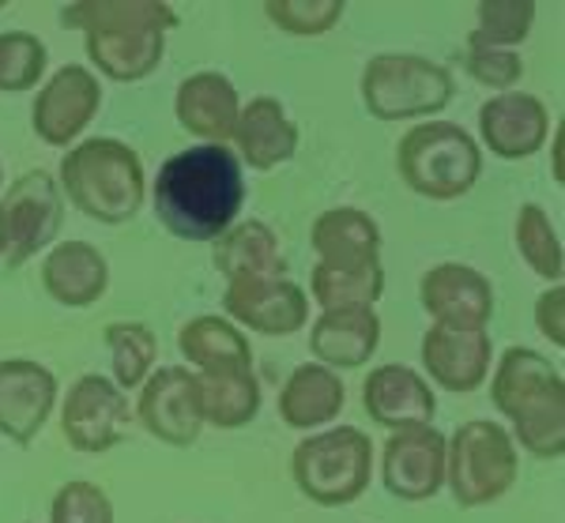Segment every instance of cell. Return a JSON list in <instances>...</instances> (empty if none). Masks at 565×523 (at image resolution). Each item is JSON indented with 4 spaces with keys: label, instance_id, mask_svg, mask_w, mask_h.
Instances as JSON below:
<instances>
[{
    "label": "cell",
    "instance_id": "cell-39",
    "mask_svg": "<svg viewBox=\"0 0 565 523\" xmlns=\"http://www.w3.org/2000/svg\"><path fill=\"white\" fill-rule=\"evenodd\" d=\"M0 4H4V0H0Z\"/></svg>",
    "mask_w": 565,
    "mask_h": 523
},
{
    "label": "cell",
    "instance_id": "cell-29",
    "mask_svg": "<svg viewBox=\"0 0 565 523\" xmlns=\"http://www.w3.org/2000/svg\"><path fill=\"white\" fill-rule=\"evenodd\" d=\"M204 426L242 429L260 410V384L253 373H196Z\"/></svg>",
    "mask_w": 565,
    "mask_h": 523
},
{
    "label": "cell",
    "instance_id": "cell-9",
    "mask_svg": "<svg viewBox=\"0 0 565 523\" xmlns=\"http://www.w3.org/2000/svg\"><path fill=\"white\" fill-rule=\"evenodd\" d=\"M61 223H65V196L53 173L31 170L8 189L0 200V231H4L8 268H23L31 256L53 245Z\"/></svg>",
    "mask_w": 565,
    "mask_h": 523
},
{
    "label": "cell",
    "instance_id": "cell-38",
    "mask_svg": "<svg viewBox=\"0 0 565 523\" xmlns=\"http://www.w3.org/2000/svg\"><path fill=\"white\" fill-rule=\"evenodd\" d=\"M0 253H4V231H0Z\"/></svg>",
    "mask_w": 565,
    "mask_h": 523
},
{
    "label": "cell",
    "instance_id": "cell-5",
    "mask_svg": "<svg viewBox=\"0 0 565 523\" xmlns=\"http://www.w3.org/2000/svg\"><path fill=\"white\" fill-rule=\"evenodd\" d=\"M399 178L407 189L430 200H457L482 173L479 143L452 121H426L415 125L412 132L399 140L396 151Z\"/></svg>",
    "mask_w": 565,
    "mask_h": 523
},
{
    "label": "cell",
    "instance_id": "cell-8",
    "mask_svg": "<svg viewBox=\"0 0 565 523\" xmlns=\"http://www.w3.org/2000/svg\"><path fill=\"white\" fill-rule=\"evenodd\" d=\"M362 103L381 121L441 114L452 103V72L415 53H381L362 72Z\"/></svg>",
    "mask_w": 565,
    "mask_h": 523
},
{
    "label": "cell",
    "instance_id": "cell-26",
    "mask_svg": "<svg viewBox=\"0 0 565 523\" xmlns=\"http://www.w3.org/2000/svg\"><path fill=\"white\" fill-rule=\"evenodd\" d=\"M181 354L200 373H253V346L231 320L196 317L178 332Z\"/></svg>",
    "mask_w": 565,
    "mask_h": 523
},
{
    "label": "cell",
    "instance_id": "cell-15",
    "mask_svg": "<svg viewBox=\"0 0 565 523\" xmlns=\"http://www.w3.org/2000/svg\"><path fill=\"white\" fill-rule=\"evenodd\" d=\"M490 357H494V346H490L487 328L434 324L423 339V365L430 381L457 396L482 388V381L490 377Z\"/></svg>",
    "mask_w": 565,
    "mask_h": 523
},
{
    "label": "cell",
    "instance_id": "cell-6",
    "mask_svg": "<svg viewBox=\"0 0 565 523\" xmlns=\"http://www.w3.org/2000/svg\"><path fill=\"white\" fill-rule=\"evenodd\" d=\"M298 490L324 509H340L366 493L373 474V440L354 426L309 434L290 460Z\"/></svg>",
    "mask_w": 565,
    "mask_h": 523
},
{
    "label": "cell",
    "instance_id": "cell-37",
    "mask_svg": "<svg viewBox=\"0 0 565 523\" xmlns=\"http://www.w3.org/2000/svg\"><path fill=\"white\" fill-rule=\"evenodd\" d=\"M562 313H565V290H562V282H554L551 290L540 293V306H535V324H540V332L551 339L554 346H565Z\"/></svg>",
    "mask_w": 565,
    "mask_h": 523
},
{
    "label": "cell",
    "instance_id": "cell-3",
    "mask_svg": "<svg viewBox=\"0 0 565 523\" xmlns=\"http://www.w3.org/2000/svg\"><path fill=\"white\" fill-rule=\"evenodd\" d=\"M490 399L513 421V434L524 452L540 460H562L565 452V381L562 370L551 365L532 346H509L501 354Z\"/></svg>",
    "mask_w": 565,
    "mask_h": 523
},
{
    "label": "cell",
    "instance_id": "cell-4",
    "mask_svg": "<svg viewBox=\"0 0 565 523\" xmlns=\"http://www.w3.org/2000/svg\"><path fill=\"white\" fill-rule=\"evenodd\" d=\"M143 162L129 143L114 136L87 140L61 159V192L87 218L106 226H121L143 207Z\"/></svg>",
    "mask_w": 565,
    "mask_h": 523
},
{
    "label": "cell",
    "instance_id": "cell-20",
    "mask_svg": "<svg viewBox=\"0 0 565 523\" xmlns=\"http://www.w3.org/2000/svg\"><path fill=\"white\" fill-rule=\"evenodd\" d=\"M381 346V317L373 309H335L309 328V351L328 370H359Z\"/></svg>",
    "mask_w": 565,
    "mask_h": 523
},
{
    "label": "cell",
    "instance_id": "cell-2",
    "mask_svg": "<svg viewBox=\"0 0 565 523\" xmlns=\"http://www.w3.org/2000/svg\"><path fill=\"white\" fill-rule=\"evenodd\" d=\"M61 23L87 34V57L103 76L136 84L159 68L178 12L159 0H79L61 12Z\"/></svg>",
    "mask_w": 565,
    "mask_h": 523
},
{
    "label": "cell",
    "instance_id": "cell-21",
    "mask_svg": "<svg viewBox=\"0 0 565 523\" xmlns=\"http://www.w3.org/2000/svg\"><path fill=\"white\" fill-rule=\"evenodd\" d=\"M174 109H178V121L204 143H226L234 136V125H238L242 103H238V90H234L226 76H218V72H196V76L181 79Z\"/></svg>",
    "mask_w": 565,
    "mask_h": 523
},
{
    "label": "cell",
    "instance_id": "cell-19",
    "mask_svg": "<svg viewBox=\"0 0 565 523\" xmlns=\"http://www.w3.org/2000/svg\"><path fill=\"white\" fill-rule=\"evenodd\" d=\"M479 132L498 159H527L540 151L551 132V114L535 95L505 90L479 106Z\"/></svg>",
    "mask_w": 565,
    "mask_h": 523
},
{
    "label": "cell",
    "instance_id": "cell-18",
    "mask_svg": "<svg viewBox=\"0 0 565 523\" xmlns=\"http://www.w3.org/2000/svg\"><path fill=\"white\" fill-rule=\"evenodd\" d=\"M223 309L257 335H295L309 320L306 290L290 279H264L245 287H226Z\"/></svg>",
    "mask_w": 565,
    "mask_h": 523
},
{
    "label": "cell",
    "instance_id": "cell-31",
    "mask_svg": "<svg viewBox=\"0 0 565 523\" xmlns=\"http://www.w3.org/2000/svg\"><path fill=\"white\" fill-rule=\"evenodd\" d=\"M516 249H521L524 264L540 275V279H546L551 287L562 282V268H565L562 242L540 204H524L516 211Z\"/></svg>",
    "mask_w": 565,
    "mask_h": 523
},
{
    "label": "cell",
    "instance_id": "cell-28",
    "mask_svg": "<svg viewBox=\"0 0 565 523\" xmlns=\"http://www.w3.org/2000/svg\"><path fill=\"white\" fill-rule=\"evenodd\" d=\"M309 290H313V301L324 313H335V309H373V301L385 293V268H381V260L373 264L317 260Z\"/></svg>",
    "mask_w": 565,
    "mask_h": 523
},
{
    "label": "cell",
    "instance_id": "cell-12",
    "mask_svg": "<svg viewBox=\"0 0 565 523\" xmlns=\"http://www.w3.org/2000/svg\"><path fill=\"white\" fill-rule=\"evenodd\" d=\"M140 421L151 437L167 440V445H193L204 429V415H200V392L196 373L185 365H162L148 381L140 384Z\"/></svg>",
    "mask_w": 565,
    "mask_h": 523
},
{
    "label": "cell",
    "instance_id": "cell-33",
    "mask_svg": "<svg viewBox=\"0 0 565 523\" xmlns=\"http://www.w3.org/2000/svg\"><path fill=\"white\" fill-rule=\"evenodd\" d=\"M45 72V45L26 31L0 34V90L4 95H23L39 87Z\"/></svg>",
    "mask_w": 565,
    "mask_h": 523
},
{
    "label": "cell",
    "instance_id": "cell-30",
    "mask_svg": "<svg viewBox=\"0 0 565 523\" xmlns=\"http://www.w3.org/2000/svg\"><path fill=\"white\" fill-rule=\"evenodd\" d=\"M106 343H109V354H114L117 388L121 392L140 388V384L151 377L154 354H159V343H154L151 328L136 324V320H114V324H106Z\"/></svg>",
    "mask_w": 565,
    "mask_h": 523
},
{
    "label": "cell",
    "instance_id": "cell-34",
    "mask_svg": "<svg viewBox=\"0 0 565 523\" xmlns=\"http://www.w3.org/2000/svg\"><path fill=\"white\" fill-rule=\"evenodd\" d=\"M264 15L287 34L298 39H313V34L332 31L343 20V4L340 0H268Z\"/></svg>",
    "mask_w": 565,
    "mask_h": 523
},
{
    "label": "cell",
    "instance_id": "cell-13",
    "mask_svg": "<svg viewBox=\"0 0 565 523\" xmlns=\"http://www.w3.org/2000/svg\"><path fill=\"white\" fill-rule=\"evenodd\" d=\"M381 479L399 501H426L445 485V437L434 426L399 429L385 440Z\"/></svg>",
    "mask_w": 565,
    "mask_h": 523
},
{
    "label": "cell",
    "instance_id": "cell-11",
    "mask_svg": "<svg viewBox=\"0 0 565 523\" xmlns=\"http://www.w3.org/2000/svg\"><path fill=\"white\" fill-rule=\"evenodd\" d=\"M98 106H103V87H98L95 72L84 68V64H65V68L53 72L50 84L34 98V132L50 147H68L95 121Z\"/></svg>",
    "mask_w": 565,
    "mask_h": 523
},
{
    "label": "cell",
    "instance_id": "cell-27",
    "mask_svg": "<svg viewBox=\"0 0 565 523\" xmlns=\"http://www.w3.org/2000/svg\"><path fill=\"white\" fill-rule=\"evenodd\" d=\"M313 249L324 264H373L381 260V231L359 207H332L313 223Z\"/></svg>",
    "mask_w": 565,
    "mask_h": 523
},
{
    "label": "cell",
    "instance_id": "cell-36",
    "mask_svg": "<svg viewBox=\"0 0 565 523\" xmlns=\"http://www.w3.org/2000/svg\"><path fill=\"white\" fill-rule=\"evenodd\" d=\"M468 72L479 79V84L494 87V90H509L521 79L524 64L513 50H494V45H482L471 39L468 42Z\"/></svg>",
    "mask_w": 565,
    "mask_h": 523
},
{
    "label": "cell",
    "instance_id": "cell-25",
    "mask_svg": "<svg viewBox=\"0 0 565 523\" xmlns=\"http://www.w3.org/2000/svg\"><path fill=\"white\" fill-rule=\"evenodd\" d=\"M215 268L226 275V287L282 279V256L276 234L264 223H257V218L234 223L215 245Z\"/></svg>",
    "mask_w": 565,
    "mask_h": 523
},
{
    "label": "cell",
    "instance_id": "cell-14",
    "mask_svg": "<svg viewBox=\"0 0 565 523\" xmlns=\"http://www.w3.org/2000/svg\"><path fill=\"white\" fill-rule=\"evenodd\" d=\"M57 377L45 365L12 357L0 362V434L15 445H31L53 415Z\"/></svg>",
    "mask_w": 565,
    "mask_h": 523
},
{
    "label": "cell",
    "instance_id": "cell-16",
    "mask_svg": "<svg viewBox=\"0 0 565 523\" xmlns=\"http://www.w3.org/2000/svg\"><path fill=\"white\" fill-rule=\"evenodd\" d=\"M418 298L434 324L445 328H487L494 313V287L487 282V275L463 264H437L426 271Z\"/></svg>",
    "mask_w": 565,
    "mask_h": 523
},
{
    "label": "cell",
    "instance_id": "cell-32",
    "mask_svg": "<svg viewBox=\"0 0 565 523\" xmlns=\"http://www.w3.org/2000/svg\"><path fill=\"white\" fill-rule=\"evenodd\" d=\"M476 34L471 39L494 50H513L527 39L535 23V4L532 0H482L476 8Z\"/></svg>",
    "mask_w": 565,
    "mask_h": 523
},
{
    "label": "cell",
    "instance_id": "cell-35",
    "mask_svg": "<svg viewBox=\"0 0 565 523\" xmlns=\"http://www.w3.org/2000/svg\"><path fill=\"white\" fill-rule=\"evenodd\" d=\"M50 523H114V504L95 482H68L53 498Z\"/></svg>",
    "mask_w": 565,
    "mask_h": 523
},
{
    "label": "cell",
    "instance_id": "cell-24",
    "mask_svg": "<svg viewBox=\"0 0 565 523\" xmlns=\"http://www.w3.org/2000/svg\"><path fill=\"white\" fill-rule=\"evenodd\" d=\"M343 403H348V388H343L340 373L321 362L298 365L279 392V418L290 429L328 426L332 418H340Z\"/></svg>",
    "mask_w": 565,
    "mask_h": 523
},
{
    "label": "cell",
    "instance_id": "cell-1",
    "mask_svg": "<svg viewBox=\"0 0 565 523\" xmlns=\"http://www.w3.org/2000/svg\"><path fill=\"white\" fill-rule=\"evenodd\" d=\"M154 215L181 242H215L245 204V173L226 143H200L170 154L151 189Z\"/></svg>",
    "mask_w": 565,
    "mask_h": 523
},
{
    "label": "cell",
    "instance_id": "cell-17",
    "mask_svg": "<svg viewBox=\"0 0 565 523\" xmlns=\"http://www.w3.org/2000/svg\"><path fill=\"white\" fill-rule=\"evenodd\" d=\"M362 407H366L370 421L392 429V434L430 426L437 415L430 384L412 365H377L362 384Z\"/></svg>",
    "mask_w": 565,
    "mask_h": 523
},
{
    "label": "cell",
    "instance_id": "cell-10",
    "mask_svg": "<svg viewBox=\"0 0 565 523\" xmlns=\"http://www.w3.org/2000/svg\"><path fill=\"white\" fill-rule=\"evenodd\" d=\"M61 429H65L68 445L76 452H109L129 434V399L109 377L87 373L68 388L65 410H61Z\"/></svg>",
    "mask_w": 565,
    "mask_h": 523
},
{
    "label": "cell",
    "instance_id": "cell-23",
    "mask_svg": "<svg viewBox=\"0 0 565 523\" xmlns=\"http://www.w3.org/2000/svg\"><path fill=\"white\" fill-rule=\"evenodd\" d=\"M231 140L238 143V162H249V170H276L279 162L295 159L298 128L276 98L260 95L242 106Z\"/></svg>",
    "mask_w": 565,
    "mask_h": 523
},
{
    "label": "cell",
    "instance_id": "cell-7",
    "mask_svg": "<svg viewBox=\"0 0 565 523\" xmlns=\"http://www.w3.org/2000/svg\"><path fill=\"white\" fill-rule=\"evenodd\" d=\"M521 474L513 437L494 421H468L445 440V482L463 509L505 498Z\"/></svg>",
    "mask_w": 565,
    "mask_h": 523
},
{
    "label": "cell",
    "instance_id": "cell-22",
    "mask_svg": "<svg viewBox=\"0 0 565 523\" xmlns=\"http://www.w3.org/2000/svg\"><path fill=\"white\" fill-rule=\"evenodd\" d=\"M42 287L50 290L53 301L68 309H87L109 287L106 256L87 242H65L53 245L42 260Z\"/></svg>",
    "mask_w": 565,
    "mask_h": 523
}]
</instances>
